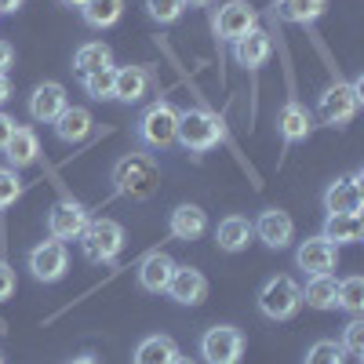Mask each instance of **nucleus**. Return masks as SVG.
I'll use <instances>...</instances> for the list:
<instances>
[{"label":"nucleus","instance_id":"nucleus-8","mask_svg":"<svg viewBox=\"0 0 364 364\" xmlns=\"http://www.w3.org/2000/svg\"><path fill=\"white\" fill-rule=\"evenodd\" d=\"M215 37L219 41H226V44H233V41H240V37H248L252 29L259 26V11L248 4V0H226V4L215 11Z\"/></svg>","mask_w":364,"mask_h":364},{"label":"nucleus","instance_id":"nucleus-31","mask_svg":"<svg viewBox=\"0 0 364 364\" xmlns=\"http://www.w3.org/2000/svg\"><path fill=\"white\" fill-rule=\"evenodd\" d=\"M302 364H346V353H343V346H339L336 339H317V343L306 350Z\"/></svg>","mask_w":364,"mask_h":364},{"label":"nucleus","instance_id":"nucleus-33","mask_svg":"<svg viewBox=\"0 0 364 364\" xmlns=\"http://www.w3.org/2000/svg\"><path fill=\"white\" fill-rule=\"evenodd\" d=\"M182 11H186V4L182 0H146V15L161 22V26H171L182 18Z\"/></svg>","mask_w":364,"mask_h":364},{"label":"nucleus","instance_id":"nucleus-21","mask_svg":"<svg viewBox=\"0 0 364 364\" xmlns=\"http://www.w3.org/2000/svg\"><path fill=\"white\" fill-rule=\"evenodd\" d=\"M171 273H175V259L164 255V252H154V255H146L142 266H139V284H142L146 291L161 295V291H168Z\"/></svg>","mask_w":364,"mask_h":364},{"label":"nucleus","instance_id":"nucleus-22","mask_svg":"<svg viewBox=\"0 0 364 364\" xmlns=\"http://www.w3.org/2000/svg\"><path fill=\"white\" fill-rule=\"evenodd\" d=\"M117 77H113V99L117 102H139L142 95H146V87H149V73H146V66H120V70H113Z\"/></svg>","mask_w":364,"mask_h":364},{"label":"nucleus","instance_id":"nucleus-28","mask_svg":"<svg viewBox=\"0 0 364 364\" xmlns=\"http://www.w3.org/2000/svg\"><path fill=\"white\" fill-rule=\"evenodd\" d=\"M175 353H178V346H175L171 336H146V339L135 346L132 364H171Z\"/></svg>","mask_w":364,"mask_h":364},{"label":"nucleus","instance_id":"nucleus-6","mask_svg":"<svg viewBox=\"0 0 364 364\" xmlns=\"http://www.w3.org/2000/svg\"><path fill=\"white\" fill-rule=\"evenodd\" d=\"M223 139L219 132V120L204 113V109H186L178 113V132H175V142L182 149H190V154H208V149H215Z\"/></svg>","mask_w":364,"mask_h":364},{"label":"nucleus","instance_id":"nucleus-43","mask_svg":"<svg viewBox=\"0 0 364 364\" xmlns=\"http://www.w3.org/2000/svg\"><path fill=\"white\" fill-rule=\"evenodd\" d=\"M70 364H99V360H95V357H73Z\"/></svg>","mask_w":364,"mask_h":364},{"label":"nucleus","instance_id":"nucleus-39","mask_svg":"<svg viewBox=\"0 0 364 364\" xmlns=\"http://www.w3.org/2000/svg\"><path fill=\"white\" fill-rule=\"evenodd\" d=\"M8 99H11V84H8V77H4V73H0V106H4Z\"/></svg>","mask_w":364,"mask_h":364},{"label":"nucleus","instance_id":"nucleus-11","mask_svg":"<svg viewBox=\"0 0 364 364\" xmlns=\"http://www.w3.org/2000/svg\"><path fill=\"white\" fill-rule=\"evenodd\" d=\"M295 266L306 273V277H317V273H331L339 266V252L331 240H324L321 233L317 237H306L302 245L295 248Z\"/></svg>","mask_w":364,"mask_h":364},{"label":"nucleus","instance_id":"nucleus-17","mask_svg":"<svg viewBox=\"0 0 364 364\" xmlns=\"http://www.w3.org/2000/svg\"><path fill=\"white\" fill-rule=\"evenodd\" d=\"M168 230H171V237L175 240H197V237H204V230H208V215H204V208H197V204H178L175 211H171V219H168Z\"/></svg>","mask_w":364,"mask_h":364},{"label":"nucleus","instance_id":"nucleus-18","mask_svg":"<svg viewBox=\"0 0 364 364\" xmlns=\"http://www.w3.org/2000/svg\"><path fill=\"white\" fill-rule=\"evenodd\" d=\"M277 132H281L284 142H302V139H310V132H314L310 109L302 106V102H284L281 113H277Z\"/></svg>","mask_w":364,"mask_h":364},{"label":"nucleus","instance_id":"nucleus-42","mask_svg":"<svg viewBox=\"0 0 364 364\" xmlns=\"http://www.w3.org/2000/svg\"><path fill=\"white\" fill-rule=\"evenodd\" d=\"M63 4H66V8H77V11H80V8L87 4V0H63Z\"/></svg>","mask_w":364,"mask_h":364},{"label":"nucleus","instance_id":"nucleus-23","mask_svg":"<svg viewBox=\"0 0 364 364\" xmlns=\"http://www.w3.org/2000/svg\"><path fill=\"white\" fill-rule=\"evenodd\" d=\"M252 237H255V230H252V223H248L245 215H230V219H223L219 230H215V245H219L223 252L237 255V252H245V248L252 245Z\"/></svg>","mask_w":364,"mask_h":364},{"label":"nucleus","instance_id":"nucleus-29","mask_svg":"<svg viewBox=\"0 0 364 364\" xmlns=\"http://www.w3.org/2000/svg\"><path fill=\"white\" fill-rule=\"evenodd\" d=\"M80 15L91 29H109V26L120 22V15H124V0H87L80 8Z\"/></svg>","mask_w":364,"mask_h":364},{"label":"nucleus","instance_id":"nucleus-44","mask_svg":"<svg viewBox=\"0 0 364 364\" xmlns=\"http://www.w3.org/2000/svg\"><path fill=\"white\" fill-rule=\"evenodd\" d=\"M182 4H186V8H204L208 0H182Z\"/></svg>","mask_w":364,"mask_h":364},{"label":"nucleus","instance_id":"nucleus-41","mask_svg":"<svg viewBox=\"0 0 364 364\" xmlns=\"http://www.w3.org/2000/svg\"><path fill=\"white\" fill-rule=\"evenodd\" d=\"M171 364H197V360H190V357H182V353H175V357H171Z\"/></svg>","mask_w":364,"mask_h":364},{"label":"nucleus","instance_id":"nucleus-25","mask_svg":"<svg viewBox=\"0 0 364 364\" xmlns=\"http://www.w3.org/2000/svg\"><path fill=\"white\" fill-rule=\"evenodd\" d=\"M336 299H339L336 273H317V277H310L306 288H302V302L314 310H336Z\"/></svg>","mask_w":364,"mask_h":364},{"label":"nucleus","instance_id":"nucleus-35","mask_svg":"<svg viewBox=\"0 0 364 364\" xmlns=\"http://www.w3.org/2000/svg\"><path fill=\"white\" fill-rule=\"evenodd\" d=\"M339 346H343V353H350V357H360V353H364V321H360V317H350Z\"/></svg>","mask_w":364,"mask_h":364},{"label":"nucleus","instance_id":"nucleus-13","mask_svg":"<svg viewBox=\"0 0 364 364\" xmlns=\"http://www.w3.org/2000/svg\"><path fill=\"white\" fill-rule=\"evenodd\" d=\"M168 295L178 302V306H200V302L208 299V277L197 266H178L175 262V273L168 281Z\"/></svg>","mask_w":364,"mask_h":364},{"label":"nucleus","instance_id":"nucleus-37","mask_svg":"<svg viewBox=\"0 0 364 364\" xmlns=\"http://www.w3.org/2000/svg\"><path fill=\"white\" fill-rule=\"evenodd\" d=\"M15 135V120L8 117V113H0V149L8 146V139Z\"/></svg>","mask_w":364,"mask_h":364},{"label":"nucleus","instance_id":"nucleus-34","mask_svg":"<svg viewBox=\"0 0 364 364\" xmlns=\"http://www.w3.org/2000/svg\"><path fill=\"white\" fill-rule=\"evenodd\" d=\"M22 197V178L15 168H0V211L11 208Z\"/></svg>","mask_w":364,"mask_h":364},{"label":"nucleus","instance_id":"nucleus-36","mask_svg":"<svg viewBox=\"0 0 364 364\" xmlns=\"http://www.w3.org/2000/svg\"><path fill=\"white\" fill-rule=\"evenodd\" d=\"M15 295V269L8 262H0V302Z\"/></svg>","mask_w":364,"mask_h":364},{"label":"nucleus","instance_id":"nucleus-3","mask_svg":"<svg viewBox=\"0 0 364 364\" xmlns=\"http://www.w3.org/2000/svg\"><path fill=\"white\" fill-rule=\"evenodd\" d=\"M360 99H364V77H353V84H339V80H336V84H331L324 95H321L317 113H321L324 124L343 128V124H350V120L357 117Z\"/></svg>","mask_w":364,"mask_h":364},{"label":"nucleus","instance_id":"nucleus-40","mask_svg":"<svg viewBox=\"0 0 364 364\" xmlns=\"http://www.w3.org/2000/svg\"><path fill=\"white\" fill-rule=\"evenodd\" d=\"M22 8V0H0V15L4 11H18Z\"/></svg>","mask_w":364,"mask_h":364},{"label":"nucleus","instance_id":"nucleus-15","mask_svg":"<svg viewBox=\"0 0 364 364\" xmlns=\"http://www.w3.org/2000/svg\"><path fill=\"white\" fill-rule=\"evenodd\" d=\"M66 106H70V99H66V87L58 80H44L33 95H29V117H33L37 124H55Z\"/></svg>","mask_w":364,"mask_h":364},{"label":"nucleus","instance_id":"nucleus-24","mask_svg":"<svg viewBox=\"0 0 364 364\" xmlns=\"http://www.w3.org/2000/svg\"><path fill=\"white\" fill-rule=\"evenodd\" d=\"M328 0H277L273 4V15L281 22H291V26H310L324 15Z\"/></svg>","mask_w":364,"mask_h":364},{"label":"nucleus","instance_id":"nucleus-16","mask_svg":"<svg viewBox=\"0 0 364 364\" xmlns=\"http://www.w3.org/2000/svg\"><path fill=\"white\" fill-rule=\"evenodd\" d=\"M269 51H273V41H269L266 29H259V26L252 29L248 37L233 41V58H237V66H245V70H259V66H266Z\"/></svg>","mask_w":364,"mask_h":364},{"label":"nucleus","instance_id":"nucleus-14","mask_svg":"<svg viewBox=\"0 0 364 364\" xmlns=\"http://www.w3.org/2000/svg\"><path fill=\"white\" fill-rule=\"evenodd\" d=\"M252 230H255V237L262 240L266 248H288L291 245V237H295V223H291V215L288 211H281V208H266L262 215L252 223Z\"/></svg>","mask_w":364,"mask_h":364},{"label":"nucleus","instance_id":"nucleus-9","mask_svg":"<svg viewBox=\"0 0 364 364\" xmlns=\"http://www.w3.org/2000/svg\"><path fill=\"white\" fill-rule=\"evenodd\" d=\"M66 269H70V252H66L63 240H41V245L29 252V273L44 284L63 281Z\"/></svg>","mask_w":364,"mask_h":364},{"label":"nucleus","instance_id":"nucleus-20","mask_svg":"<svg viewBox=\"0 0 364 364\" xmlns=\"http://www.w3.org/2000/svg\"><path fill=\"white\" fill-rule=\"evenodd\" d=\"M91 113L84 109V106H66L63 109V117L55 120V135H58V142H66V146H77V142H84L87 135H91Z\"/></svg>","mask_w":364,"mask_h":364},{"label":"nucleus","instance_id":"nucleus-12","mask_svg":"<svg viewBox=\"0 0 364 364\" xmlns=\"http://www.w3.org/2000/svg\"><path fill=\"white\" fill-rule=\"evenodd\" d=\"M87 208L84 204H77V200H58L51 211H48V233H51V240H77L80 233H84V226H87Z\"/></svg>","mask_w":364,"mask_h":364},{"label":"nucleus","instance_id":"nucleus-5","mask_svg":"<svg viewBox=\"0 0 364 364\" xmlns=\"http://www.w3.org/2000/svg\"><path fill=\"white\" fill-rule=\"evenodd\" d=\"M302 306V288L288 277V273H277L259 288V310L269 321H291Z\"/></svg>","mask_w":364,"mask_h":364},{"label":"nucleus","instance_id":"nucleus-10","mask_svg":"<svg viewBox=\"0 0 364 364\" xmlns=\"http://www.w3.org/2000/svg\"><path fill=\"white\" fill-rule=\"evenodd\" d=\"M360 178H364V171H353L350 178H336L324 190V211L328 215H360V208H364Z\"/></svg>","mask_w":364,"mask_h":364},{"label":"nucleus","instance_id":"nucleus-19","mask_svg":"<svg viewBox=\"0 0 364 364\" xmlns=\"http://www.w3.org/2000/svg\"><path fill=\"white\" fill-rule=\"evenodd\" d=\"M4 157L11 161L15 171H18V168H29V164H37V157H41V139H37V132L15 124V135H11L8 146H4Z\"/></svg>","mask_w":364,"mask_h":364},{"label":"nucleus","instance_id":"nucleus-32","mask_svg":"<svg viewBox=\"0 0 364 364\" xmlns=\"http://www.w3.org/2000/svg\"><path fill=\"white\" fill-rule=\"evenodd\" d=\"M113 66H106V70H99V73H91V77H84L80 84H84V91H87V99H95V102H106V99H113Z\"/></svg>","mask_w":364,"mask_h":364},{"label":"nucleus","instance_id":"nucleus-27","mask_svg":"<svg viewBox=\"0 0 364 364\" xmlns=\"http://www.w3.org/2000/svg\"><path fill=\"white\" fill-rule=\"evenodd\" d=\"M321 237L331 240L336 248H339V245H357V240L364 237V219H360V215H328Z\"/></svg>","mask_w":364,"mask_h":364},{"label":"nucleus","instance_id":"nucleus-30","mask_svg":"<svg viewBox=\"0 0 364 364\" xmlns=\"http://www.w3.org/2000/svg\"><path fill=\"white\" fill-rule=\"evenodd\" d=\"M336 306L339 310H346L350 317H360L364 314V277H346V281H339V299H336Z\"/></svg>","mask_w":364,"mask_h":364},{"label":"nucleus","instance_id":"nucleus-26","mask_svg":"<svg viewBox=\"0 0 364 364\" xmlns=\"http://www.w3.org/2000/svg\"><path fill=\"white\" fill-rule=\"evenodd\" d=\"M106 66H113V51H109V44H102V41L80 44L77 55H73V73H77L80 80L91 77V73H99V70H106Z\"/></svg>","mask_w":364,"mask_h":364},{"label":"nucleus","instance_id":"nucleus-1","mask_svg":"<svg viewBox=\"0 0 364 364\" xmlns=\"http://www.w3.org/2000/svg\"><path fill=\"white\" fill-rule=\"evenodd\" d=\"M161 186V168L146 154H124L113 164V190L128 200H149Z\"/></svg>","mask_w":364,"mask_h":364},{"label":"nucleus","instance_id":"nucleus-4","mask_svg":"<svg viewBox=\"0 0 364 364\" xmlns=\"http://www.w3.org/2000/svg\"><path fill=\"white\" fill-rule=\"evenodd\" d=\"M178 113L168 99H157L154 106H146L142 117H139V139L149 146V149H168L175 146V132H178Z\"/></svg>","mask_w":364,"mask_h":364},{"label":"nucleus","instance_id":"nucleus-2","mask_svg":"<svg viewBox=\"0 0 364 364\" xmlns=\"http://www.w3.org/2000/svg\"><path fill=\"white\" fill-rule=\"evenodd\" d=\"M77 240H80L84 259L102 266V262H113L120 252H124V226L113 223V219H87V226Z\"/></svg>","mask_w":364,"mask_h":364},{"label":"nucleus","instance_id":"nucleus-7","mask_svg":"<svg viewBox=\"0 0 364 364\" xmlns=\"http://www.w3.org/2000/svg\"><path fill=\"white\" fill-rule=\"evenodd\" d=\"M200 357L204 364H240L245 357V336L233 324H215L200 336Z\"/></svg>","mask_w":364,"mask_h":364},{"label":"nucleus","instance_id":"nucleus-38","mask_svg":"<svg viewBox=\"0 0 364 364\" xmlns=\"http://www.w3.org/2000/svg\"><path fill=\"white\" fill-rule=\"evenodd\" d=\"M11 63H15V51H11V44H8V41H0V73H4V77H8Z\"/></svg>","mask_w":364,"mask_h":364},{"label":"nucleus","instance_id":"nucleus-45","mask_svg":"<svg viewBox=\"0 0 364 364\" xmlns=\"http://www.w3.org/2000/svg\"><path fill=\"white\" fill-rule=\"evenodd\" d=\"M0 364H4V357H0Z\"/></svg>","mask_w":364,"mask_h":364}]
</instances>
